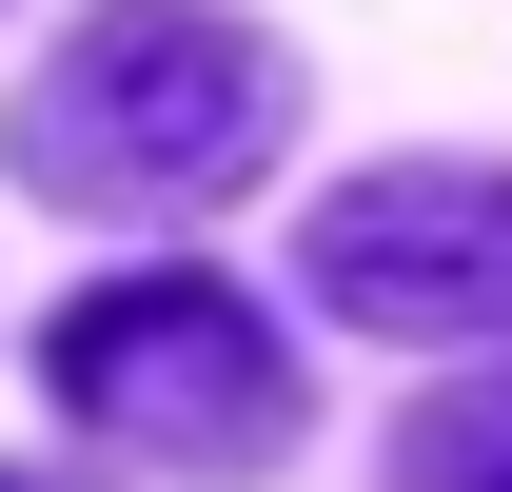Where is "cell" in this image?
I'll return each instance as SVG.
<instances>
[{"instance_id":"cell-1","label":"cell","mask_w":512,"mask_h":492,"mask_svg":"<svg viewBox=\"0 0 512 492\" xmlns=\"http://www.w3.org/2000/svg\"><path fill=\"white\" fill-rule=\"evenodd\" d=\"M296 119V79L256 20L217 0H99L60 60L20 79V178L79 197V217H197V197H237Z\"/></svg>"},{"instance_id":"cell-4","label":"cell","mask_w":512,"mask_h":492,"mask_svg":"<svg viewBox=\"0 0 512 492\" xmlns=\"http://www.w3.org/2000/svg\"><path fill=\"white\" fill-rule=\"evenodd\" d=\"M394 492H512V374H473L394 433Z\"/></svg>"},{"instance_id":"cell-3","label":"cell","mask_w":512,"mask_h":492,"mask_svg":"<svg viewBox=\"0 0 512 492\" xmlns=\"http://www.w3.org/2000/svg\"><path fill=\"white\" fill-rule=\"evenodd\" d=\"M296 256L355 335H512V178H473V158H394V178L316 197Z\"/></svg>"},{"instance_id":"cell-5","label":"cell","mask_w":512,"mask_h":492,"mask_svg":"<svg viewBox=\"0 0 512 492\" xmlns=\"http://www.w3.org/2000/svg\"><path fill=\"white\" fill-rule=\"evenodd\" d=\"M0 492H20V473H0Z\"/></svg>"},{"instance_id":"cell-2","label":"cell","mask_w":512,"mask_h":492,"mask_svg":"<svg viewBox=\"0 0 512 492\" xmlns=\"http://www.w3.org/2000/svg\"><path fill=\"white\" fill-rule=\"evenodd\" d=\"M40 374H60V414L119 433V453H197V473L296 453V355L237 315V276H99V296H60Z\"/></svg>"}]
</instances>
